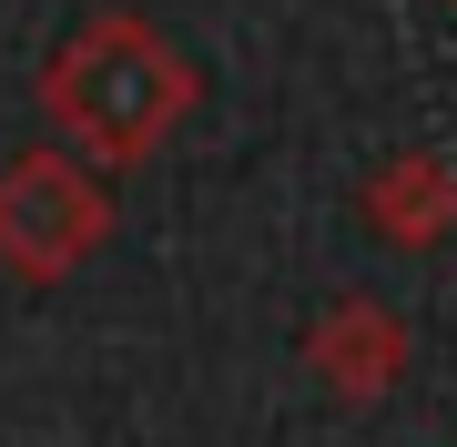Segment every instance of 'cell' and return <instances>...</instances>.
Here are the masks:
<instances>
[{"label":"cell","instance_id":"7a4b0ae2","mask_svg":"<svg viewBox=\"0 0 457 447\" xmlns=\"http://www.w3.org/2000/svg\"><path fill=\"white\" fill-rule=\"evenodd\" d=\"M92 194L82 183H62V163H21L11 183H0V234H11L31 265H62V254L92 244Z\"/></svg>","mask_w":457,"mask_h":447},{"label":"cell","instance_id":"6da1fadb","mask_svg":"<svg viewBox=\"0 0 457 447\" xmlns=\"http://www.w3.org/2000/svg\"><path fill=\"white\" fill-rule=\"evenodd\" d=\"M51 92H62V112L82 122L102 153H143V143L183 112V71H173V51L153 41V31H132V21H102V31L71 51V71H62Z\"/></svg>","mask_w":457,"mask_h":447},{"label":"cell","instance_id":"277c9868","mask_svg":"<svg viewBox=\"0 0 457 447\" xmlns=\"http://www.w3.org/2000/svg\"><path fill=\"white\" fill-rule=\"evenodd\" d=\"M376 214H386L396 244H427V234L457 214V173H437V163H396L386 183H376Z\"/></svg>","mask_w":457,"mask_h":447},{"label":"cell","instance_id":"3957f363","mask_svg":"<svg viewBox=\"0 0 457 447\" xmlns=\"http://www.w3.org/2000/svg\"><path fill=\"white\" fill-rule=\"evenodd\" d=\"M315 366H326L345 397H376V386L396 377V326L376 305H336V326L315 335Z\"/></svg>","mask_w":457,"mask_h":447}]
</instances>
